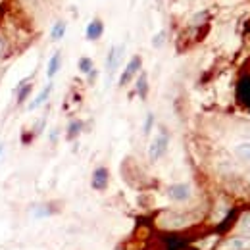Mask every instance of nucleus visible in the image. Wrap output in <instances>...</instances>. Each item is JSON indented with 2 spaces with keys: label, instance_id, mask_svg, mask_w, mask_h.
<instances>
[{
  "label": "nucleus",
  "instance_id": "obj_1",
  "mask_svg": "<svg viewBox=\"0 0 250 250\" xmlns=\"http://www.w3.org/2000/svg\"><path fill=\"white\" fill-rule=\"evenodd\" d=\"M167 145H169V135L166 133V129H160L156 133V137L148 145V160L150 162H158L160 158L167 152Z\"/></svg>",
  "mask_w": 250,
  "mask_h": 250
},
{
  "label": "nucleus",
  "instance_id": "obj_2",
  "mask_svg": "<svg viewBox=\"0 0 250 250\" xmlns=\"http://www.w3.org/2000/svg\"><path fill=\"white\" fill-rule=\"evenodd\" d=\"M141 67H143V58H141V56H133V58L127 62L124 73H122V77H120V87L129 85V83L135 79V75L141 71Z\"/></svg>",
  "mask_w": 250,
  "mask_h": 250
},
{
  "label": "nucleus",
  "instance_id": "obj_3",
  "mask_svg": "<svg viewBox=\"0 0 250 250\" xmlns=\"http://www.w3.org/2000/svg\"><path fill=\"white\" fill-rule=\"evenodd\" d=\"M167 198L173 200V202H187L192 194L190 185L188 183H175V185H169L167 187Z\"/></svg>",
  "mask_w": 250,
  "mask_h": 250
},
{
  "label": "nucleus",
  "instance_id": "obj_4",
  "mask_svg": "<svg viewBox=\"0 0 250 250\" xmlns=\"http://www.w3.org/2000/svg\"><path fill=\"white\" fill-rule=\"evenodd\" d=\"M125 46L124 44H118V46H112L110 52H108V58H106V69H108V75H114L116 69L120 67L122 58H124Z\"/></svg>",
  "mask_w": 250,
  "mask_h": 250
},
{
  "label": "nucleus",
  "instance_id": "obj_5",
  "mask_svg": "<svg viewBox=\"0 0 250 250\" xmlns=\"http://www.w3.org/2000/svg\"><path fill=\"white\" fill-rule=\"evenodd\" d=\"M108 183H110V171L106 167H96L91 177V187L94 190H106Z\"/></svg>",
  "mask_w": 250,
  "mask_h": 250
},
{
  "label": "nucleus",
  "instance_id": "obj_6",
  "mask_svg": "<svg viewBox=\"0 0 250 250\" xmlns=\"http://www.w3.org/2000/svg\"><path fill=\"white\" fill-rule=\"evenodd\" d=\"M225 250H250V237L247 235H235L225 241L223 245Z\"/></svg>",
  "mask_w": 250,
  "mask_h": 250
},
{
  "label": "nucleus",
  "instance_id": "obj_7",
  "mask_svg": "<svg viewBox=\"0 0 250 250\" xmlns=\"http://www.w3.org/2000/svg\"><path fill=\"white\" fill-rule=\"evenodd\" d=\"M102 35H104V23H102V20H93L87 25V29H85V37L89 41H98Z\"/></svg>",
  "mask_w": 250,
  "mask_h": 250
},
{
  "label": "nucleus",
  "instance_id": "obj_8",
  "mask_svg": "<svg viewBox=\"0 0 250 250\" xmlns=\"http://www.w3.org/2000/svg\"><path fill=\"white\" fill-rule=\"evenodd\" d=\"M50 93H52V83H48V85H46V87H44V89H42L41 93L35 96V100H33L31 104L27 106V110H29V112H33V110H37L39 106H42V104H44V102L48 100Z\"/></svg>",
  "mask_w": 250,
  "mask_h": 250
},
{
  "label": "nucleus",
  "instance_id": "obj_9",
  "mask_svg": "<svg viewBox=\"0 0 250 250\" xmlns=\"http://www.w3.org/2000/svg\"><path fill=\"white\" fill-rule=\"evenodd\" d=\"M60 65H62V54H60V52H56V54L50 58L48 67H46V75H48V79H52V77L60 71Z\"/></svg>",
  "mask_w": 250,
  "mask_h": 250
},
{
  "label": "nucleus",
  "instance_id": "obj_10",
  "mask_svg": "<svg viewBox=\"0 0 250 250\" xmlns=\"http://www.w3.org/2000/svg\"><path fill=\"white\" fill-rule=\"evenodd\" d=\"M233 152H235V156L239 158V160L250 164V143H239V145L233 148Z\"/></svg>",
  "mask_w": 250,
  "mask_h": 250
},
{
  "label": "nucleus",
  "instance_id": "obj_11",
  "mask_svg": "<svg viewBox=\"0 0 250 250\" xmlns=\"http://www.w3.org/2000/svg\"><path fill=\"white\" fill-rule=\"evenodd\" d=\"M137 94H139L141 98H146V94H148V75H146L145 71L139 73V79H137Z\"/></svg>",
  "mask_w": 250,
  "mask_h": 250
},
{
  "label": "nucleus",
  "instance_id": "obj_12",
  "mask_svg": "<svg viewBox=\"0 0 250 250\" xmlns=\"http://www.w3.org/2000/svg\"><path fill=\"white\" fill-rule=\"evenodd\" d=\"M65 29H67L65 21H56L54 27H52V31H50V39L52 41H62L63 35H65Z\"/></svg>",
  "mask_w": 250,
  "mask_h": 250
},
{
  "label": "nucleus",
  "instance_id": "obj_13",
  "mask_svg": "<svg viewBox=\"0 0 250 250\" xmlns=\"http://www.w3.org/2000/svg\"><path fill=\"white\" fill-rule=\"evenodd\" d=\"M77 67H79V71H81V73H85V75H87V73H91V71H93L94 63L89 56H83V58H79Z\"/></svg>",
  "mask_w": 250,
  "mask_h": 250
},
{
  "label": "nucleus",
  "instance_id": "obj_14",
  "mask_svg": "<svg viewBox=\"0 0 250 250\" xmlns=\"http://www.w3.org/2000/svg\"><path fill=\"white\" fill-rule=\"evenodd\" d=\"M81 127H83L81 122H71L69 127H67V135H65V137H67V141H73V139L81 133Z\"/></svg>",
  "mask_w": 250,
  "mask_h": 250
},
{
  "label": "nucleus",
  "instance_id": "obj_15",
  "mask_svg": "<svg viewBox=\"0 0 250 250\" xmlns=\"http://www.w3.org/2000/svg\"><path fill=\"white\" fill-rule=\"evenodd\" d=\"M239 229H241V235L250 237V212L243 214V218L239 221Z\"/></svg>",
  "mask_w": 250,
  "mask_h": 250
},
{
  "label": "nucleus",
  "instance_id": "obj_16",
  "mask_svg": "<svg viewBox=\"0 0 250 250\" xmlns=\"http://www.w3.org/2000/svg\"><path fill=\"white\" fill-rule=\"evenodd\" d=\"M164 42H166V31H160L158 35H154V39H152V46L154 48H160Z\"/></svg>",
  "mask_w": 250,
  "mask_h": 250
},
{
  "label": "nucleus",
  "instance_id": "obj_17",
  "mask_svg": "<svg viewBox=\"0 0 250 250\" xmlns=\"http://www.w3.org/2000/svg\"><path fill=\"white\" fill-rule=\"evenodd\" d=\"M152 125H154V114H148V116H146V122H145V129H143V133H145V135H150Z\"/></svg>",
  "mask_w": 250,
  "mask_h": 250
},
{
  "label": "nucleus",
  "instance_id": "obj_18",
  "mask_svg": "<svg viewBox=\"0 0 250 250\" xmlns=\"http://www.w3.org/2000/svg\"><path fill=\"white\" fill-rule=\"evenodd\" d=\"M29 91H31V85H27V87H25V89H23V91L20 93V98H18V102H23V100L27 98V94H29Z\"/></svg>",
  "mask_w": 250,
  "mask_h": 250
},
{
  "label": "nucleus",
  "instance_id": "obj_19",
  "mask_svg": "<svg viewBox=\"0 0 250 250\" xmlns=\"http://www.w3.org/2000/svg\"><path fill=\"white\" fill-rule=\"evenodd\" d=\"M2 52H4V41L0 39V56H2Z\"/></svg>",
  "mask_w": 250,
  "mask_h": 250
},
{
  "label": "nucleus",
  "instance_id": "obj_20",
  "mask_svg": "<svg viewBox=\"0 0 250 250\" xmlns=\"http://www.w3.org/2000/svg\"><path fill=\"white\" fill-rule=\"evenodd\" d=\"M2 150H4V146H2V145H0V154H2Z\"/></svg>",
  "mask_w": 250,
  "mask_h": 250
}]
</instances>
